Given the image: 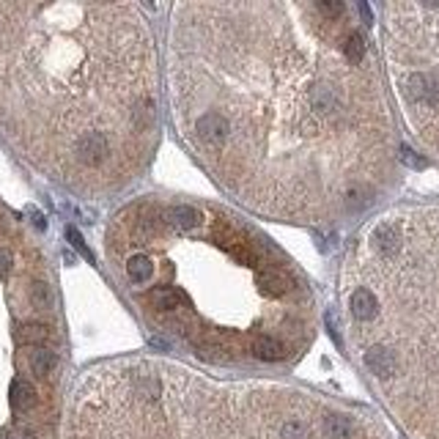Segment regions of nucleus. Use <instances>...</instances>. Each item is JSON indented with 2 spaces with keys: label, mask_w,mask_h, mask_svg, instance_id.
<instances>
[{
  "label": "nucleus",
  "mask_w": 439,
  "mask_h": 439,
  "mask_svg": "<svg viewBox=\"0 0 439 439\" xmlns=\"http://www.w3.org/2000/svg\"><path fill=\"white\" fill-rule=\"evenodd\" d=\"M360 6L187 3L170 36L184 141L258 217L324 225L395 173V129Z\"/></svg>",
  "instance_id": "nucleus-1"
},
{
  "label": "nucleus",
  "mask_w": 439,
  "mask_h": 439,
  "mask_svg": "<svg viewBox=\"0 0 439 439\" xmlns=\"http://www.w3.org/2000/svg\"><path fill=\"white\" fill-rule=\"evenodd\" d=\"M0 127L74 187L124 181L156 129L151 42L135 8L0 3Z\"/></svg>",
  "instance_id": "nucleus-2"
},
{
  "label": "nucleus",
  "mask_w": 439,
  "mask_h": 439,
  "mask_svg": "<svg viewBox=\"0 0 439 439\" xmlns=\"http://www.w3.org/2000/svg\"><path fill=\"white\" fill-rule=\"evenodd\" d=\"M36 401H39L36 387L28 379H14L11 382V406L17 412H30L36 406Z\"/></svg>",
  "instance_id": "nucleus-3"
},
{
  "label": "nucleus",
  "mask_w": 439,
  "mask_h": 439,
  "mask_svg": "<svg viewBox=\"0 0 439 439\" xmlns=\"http://www.w3.org/2000/svg\"><path fill=\"white\" fill-rule=\"evenodd\" d=\"M55 366H58L55 352H50V349H44V346H36V349L28 352V368H30L33 376L44 379V376H50V373L55 370Z\"/></svg>",
  "instance_id": "nucleus-4"
},
{
  "label": "nucleus",
  "mask_w": 439,
  "mask_h": 439,
  "mask_svg": "<svg viewBox=\"0 0 439 439\" xmlns=\"http://www.w3.org/2000/svg\"><path fill=\"white\" fill-rule=\"evenodd\" d=\"M50 341V330L44 327V324H22L19 330H17V343H22V346H30V349H36V346H44Z\"/></svg>",
  "instance_id": "nucleus-5"
},
{
  "label": "nucleus",
  "mask_w": 439,
  "mask_h": 439,
  "mask_svg": "<svg viewBox=\"0 0 439 439\" xmlns=\"http://www.w3.org/2000/svg\"><path fill=\"white\" fill-rule=\"evenodd\" d=\"M3 439H36L28 429H8L6 434H3Z\"/></svg>",
  "instance_id": "nucleus-6"
},
{
  "label": "nucleus",
  "mask_w": 439,
  "mask_h": 439,
  "mask_svg": "<svg viewBox=\"0 0 439 439\" xmlns=\"http://www.w3.org/2000/svg\"><path fill=\"white\" fill-rule=\"evenodd\" d=\"M8 269H11V256L6 250H0V280L8 275Z\"/></svg>",
  "instance_id": "nucleus-7"
}]
</instances>
